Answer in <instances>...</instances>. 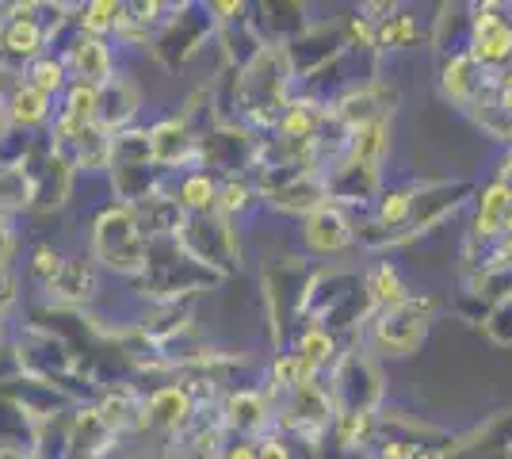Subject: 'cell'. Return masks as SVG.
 I'll return each mask as SVG.
<instances>
[{"label":"cell","instance_id":"cell-27","mask_svg":"<svg viewBox=\"0 0 512 459\" xmlns=\"http://www.w3.org/2000/svg\"><path fill=\"white\" fill-rule=\"evenodd\" d=\"M432 31L421 27V16L409 8H394L386 20L375 23V54H390V50H409L421 39H428Z\"/></svg>","mask_w":512,"mask_h":459},{"label":"cell","instance_id":"cell-39","mask_svg":"<svg viewBox=\"0 0 512 459\" xmlns=\"http://www.w3.org/2000/svg\"><path fill=\"white\" fill-rule=\"evenodd\" d=\"M20 375H23L20 349H16L12 333H4V337H0V391H4V387H12Z\"/></svg>","mask_w":512,"mask_h":459},{"label":"cell","instance_id":"cell-4","mask_svg":"<svg viewBox=\"0 0 512 459\" xmlns=\"http://www.w3.org/2000/svg\"><path fill=\"white\" fill-rule=\"evenodd\" d=\"M337 414H379L386 394L383 368L367 345H348L325 379Z\"/></svg>","mask_w":512,"mask_h":459},{"label":"cell","instance_id":"cell-18","mask_svg":"<svg viewBox=\"0 0 512 459\" xmlns=\"http://www.w3.org/2000/svg\"><path fill=\"white\" fill-rule=\"evenodd\" d=\"M100 264L92 253H65V264L62 272L54 276V284L46 287V303L50 306H62V310H81V306L96 303V295H100Z\"/></svg>","mask_w":512,"mask_h":459},{"label":"cell","instance_id":"cell-31","mask_svg":"<svg viewBox=\"0 0 512 459\" xmlns=\"http://www.w3.org/2000/svg\"><path fill=\"white\" fill-rule=\"evenodd\" d=\"M123 20H127V4H115V0L73 4V31L92 35V39H111V35H119Z\"/></svg>","mask_w":512,"mask_h":459},{"label":"cell","instance_id":"cell-29","mask_svg":"<svg viewBox=\"0 0 512 459\" xmlns=\"http://www.w3.org/2000/svg\"><path fill=\"white\" fill-rule=\"evenodd\" d=\"M39 448V425L16 406V398L0 391V452H35Z\"/></svg>","mask_w":512,"mask_h":459},{"label":"cell","instance_id":"cell-30","mask_svg":"<svg viewBox=\"0 0 512 459\" xmlns=\"http://www.w3.org/2000/svg\"><path fill=\"white\" fill-rule=\"evenodd\" d=\"M363 295L371 299L375 314H379V310H390V306L406 303L413 291H409L406 280H402L398 264H394V261H375L367 272H363Z\"/></svg>","mask_w":512,"mask_h":459},{"label":"cell","instance_id":"cell-1","mask_svg":"<svg viewBox=\"0 0 512 459\" xmlns=\"http://www.w3.org/2000/svg\"><path fill=\"white\" fill-rule=\"evenodd\" d=\"M291 96H295V73L287 50L264 46L237 77V123L253 134H272Z\"/></svg>","mask_w":512,"mask_h":459},{"label":"cell","instance_id":"cell-37","mask_svg":"<svg viewBox=\"0 0 512 459\" xmlns=\"http://www.w3.org/2000/svg\"><path fill=\"white\" fill-rule=\"evenodd\" d=\"M65 264V253L54 245V241H39L31 253H27V276L39 284V291H46V287L54 284V276L62 272Z\"/></svg>","mask_w":512,"mask_h":459},{"label":"cell","instance_id":"cell-13","mask_svg":"<svg viewBox=\"0 0 512 459\" xmlns=\"http://www.w3.org/2000/svg\"><path fill=\"white\" fill-rule=\"evenodd\" d=\"M287 58H291V73H295V85H302L306 77L321 73L325 66H333L344 50V20H314L299 39L283 46Z\"/></svg>","mask_w":512,"mask_h":459},{"label":"cell","instance_id":"cell-28","mask_svg":"<svg viewBox=\"0 0 512 459\" xmlns=\"http://www.w3.org/2000/svg\"><path fill=\"white\" fill-rule=\"evenodd\" d=\"M54 100L50 96H43L39 88H31L27 81H23L16 92H12V100H8V115H12V127L16 131H31L39 134L46 127L50 131V123H54Z\"/></svg>","mask_w":512,"mask_h":459},{"label":"cell","instance_id":"cell-43","mask_svg":"<svg viewBox=\"0 0 512 459\" xmlns=\"http://www.w3.org/2000/svg\"><path fill=\"white\" fill-rule=\"evenodd\" d=\"M16 226H12V219H4L0 215V264H12V253H16Z\"/></svg>","mask_w":512,"mask_h":459},{"label":"cell","instance_id":"cell-17","mask_svg":"<svg viewBox=\"0 0 512 459\" xmlns=\"http://www.w3.org/2000/svg\"><path fill=\"white\" fill-rule=\"evenodd\" d=\"M299 234L310 261H318V257H341L344 249L356 245V219L348 211H341L337 203H325V207L310 211L302 219Z\"/></svg>","mask_w":512,"mask_h":459},{"label":"cell","instance_id":"cell-8","mask_svg":"<svg viewBox=\"0 0 512 459\" xmlns=\"http://www.w3.org/2000/svg\"><path fill=\"white\" fill-rule=\"evenodd\" d=\"M256 150H260V134L249 127H207L199 138V169H207L218 180H237V176H253Z\"/></svg>","mask_w":512,"mask_h":459},{"label":"cell","instance_id":"cell-32","mask_svg":"<svg viewBox=\"0 0 512 459\" xmlns=\"http://www.w3.org/2000/svg\"><path fill=\"white\" fill-rule=\"evenodd\" d=\"M386 153H390V119H375L360 131H352L348 146H344L348 161H360V165H371V169H383Z\"/></svg>","mask_w":512,"mask_h":459},{"label":"cell","instance_id":"cell-15","mask_svg":"<svg viewBox=\"0 0 512 459\" xmlns=\"http://www.w3.org/2000/svg\"><path fill=\"white\" fill-rule=\"evenodd\" d=\"M195 417H199V402L184 383H161V387L146 391V406H142L146 433H161L172 444L180 433H188Z\"/></svg>","mask_w":512,"mask_h":459},{"label":"cell","instance_id":"cell-33","mask_svg":"<svg viewBox=\"0 0 512 459\" xmlns=\"http://www.w3.org/2000/svg\"><path fill=\"white\" fill-rule=\"evenodd\" d=\"M134 165H153V146H150V127H127V131L111 134V169H134Z\"/></svg>","mask_w":512,"mask_h":459},{"label":"cell","instance_id":"cell-41","mask_svg":"<svg viewBox=\"0 0 512 459\" xmlns=\"http://www.w3.org/2000/svg\"><path fill=\"white\" fill-rule=\"evenodd\" d=\"M20 299V276L12 264H0V314H8Z\"/></svg>","mask_w":512,"mask_h":459},{"label":"cell","instance_id":"cell-35","mask_svg":"<svg viewBox=\"0 0 512 459\" xmlns=\"http://www.w3.org/2000/svg\"><path fill=\"white\" fill-rule=\"evenodd\" d=\"M256 203H260V196H256L253 176L222 180V184H218V211H214V215H222V219H230V222H241Z\"/></svg>","mask_w":512,"mask_h":459},{"label":"cell","instance_id":"cell-42","mask_svg":"<svg viewBox=\"0 0 512 459\" xmlns=\"http://www.w3.org/2000/svg\"><path fill=\"white\" fill-rule=\"evenodd\" d=\"M493 104L505 119H512V69L493 73Z\"/></svg>","mask_w":512,"mask_h":459},{"label":"cell","instance_id":"cell-26","mask_svg":"<svg viewBox=\"0 0 512 459\" xmlns=\"http://www.w3.org/2000/svg\"><path fill=\"white\" fill-rule=\"evenodd\" d=\"M218 184L222 180L207 169H188V173L169 176V192L184 215H214L218 211Z\"/></svg>","mask_w":512,"mask_h":459},{"label":"cell","instance_id":"cell-25","mask_svg":"<svg viewBox=\"0 0 512 459\" xmlns=\"http://www.w3.org/2000/svg\"><path fill=\"white\" fill-rule=\"evenodd\" d=\"M440 16H432V35H428V46H436L440 62L444 58H455V54H467L470 50V8L467 4H440L436 8Z\"/></svg>","mask_w":512,"mask_h":459},{"label":"cell","instance_id":"cell-5","mask_svg":"<svg viewBox=\"0 0 512 459\" xmlns=\"http://www.w3.org/2000/svg\"><path fill=\"white\" fill-rule=\"evenodd\" d=\"M432 318H436V299L432 295H409L406 303L379 310L367 322L363 345L371 352H379V356H394V360L413 356V352L425 345Z\"/></svg>","mask_w":512,"mask_h":459},{"label":"cell","instance_id":"cell-3","mask_svg":"<svg viewBox=\"0 0 512 459\" xmlns=\"http://www.w3.org/2000/svg\"><path fill=\"white\" fill-rule=\"evenodd\" d=\"M88 253L104 272L138 280L146 272V253H150V238L142 234L138 215L127 203H104L92 215V230H88Z\"/></svg>","mask_w":512,"mask_h":459},{"label":"cell","instance_id":"cell-49","mask_svg":"<svg viewBox=\"0 0 512 459\" xmlns=\"http://www.w3.org/2000/svg\"><path fill=\"white\" fill-rule=\"evenodd\" d=\"M134 459H146V456H134Z\"/></svg>","mask_w":512,"mask_h":459},{"label":"cell","instance_id":"cell-7","mask_svg":"<svg viewBox=\"0 0 512 459\" xmlns=\"http://www.w3.org/2000/svg\"><path fill=\"white\" fill-rule=\"evenodd\" d=\"M180 249L199 261L203 268L218 272L222 280L234 276L241 268V238H237V222L222 219V215H184L180 226Z\"/></svg>","mask_w":512,"mask_h":459},{"label":"cell","instance_id":"cell-12","mask_svg":"<svg viewBox=\"0 0 512 459\" xmlns=\"http://www.w3.org/2000/svg\"><path fill=\"white\" fill-rule=\"evenodd\" d=\"M58 58L65 62L69 81H77V85L100 88L111 77H119V54H115L111 39H92L81 31H69L58 43Z\"/></svg>","mask_w":512,"mask_h":459},{"label":"cell","instance_id":"cell-24","mask_svg":"<svg viewBox=\"0 0 512 459\" xmlns=\"http://www.w3.org/2000/svg\"><path fill=\"white\" fill-rule=\"evenodd\" d=\"M264 207H272V211H283V215H310V211H318L329 203V192H325V173H302L299 180H291V184H283L276 192H268V196L260 199Z\"/></svg>","mask_w":512,"mask_h":459},{"label":"cell","instance_id":"cell-45","mask_svg":"<svg viewBox=\"0 0 512 459\" xmlns=\"http://www.w3.org/2000/svg\"><path fill=\"white\" fill-rule=\"evenodd\" d=\"M8 131H12V115H8V104L0 100V138H4Z\"/></svg>","mask_w":512,"mask_h":459},{"label":"cell","instance_id":"cell-36","mask_svg":"<svg viewBox=\"0 0 512 459\" xmlns=\"http://www.w3.org/2000/svg\"><path fill=\"white\" fill-rule=\"evenodd\" d=\"M31 203H35V192H31L27 169H4L0 173V215L4 219L23 215V211H31Z\"/></svg>","mask_w":512,"mask_h":459},{"label":"cell","instance_id":"cell-22","mask_svg":"<svg viewBox=\"0 0 512 459\" xmlns=\"http://www.w3.org/2000/svg\"><path fill=\"white\" fill-rule=\"evenodd\" d=\"M287 352L299 360L302 383H314V379H325V375L333 372V364L344 352V345L325 326H302Z\"/></svg>","mask_w":512,"mask_h":459},{"label":"cell","instance_id":"cell-46","mask_svg":"<svg viewBox=\"0 0 512 459\" xmlns=\"http://www.w3.org/2000/svg\"><path fill=\"white\" fill-rule=\"evenodd\" d=\"M501 146L512 153V119H509V127H505V134H501Z\"/></svg>","mask_w":512,"mask_h":459},{"label":"cell","instance_id":"cell-10","mask_svg":"<svg viewBox=\"0 0 512 459\" xmlns=\"http://www.w3.org/2000/svg\"><path fill=\"white\" fill-rule=\"evenodd\" d=\"M218 417L230 440H260L276 433V402L264 394V387L226 391L218 402Z\"/></svg>","mask_w":512,"mask_h":459},{"label":"cell","instance_id":"cell-11","mask_svg":"<svg viewBox=\"0 0 512 459\" xmlns=\"http://www.w3.org/2000/svg\"><path fill=\"white\" fill-rule=\"evenodd\" d=\"M474 188H478V184H470V180H417L413 219H409V241L440 230L467 199H474Z\"/></svg>","mask_w":512,"mask_h":459},{"label":"cell","instance_id":"cell-38","mask_svg":"<svg viewBox=\"0 0 512 459\" xmlns=\"http://www.w3.org/2000/svg\"><path fill=\"white\" fill-rule=\"evenodd\" d=\"M482 329H486V337H490L493 345H505V349H509L512 345V295L493 306L490 314H486V322H482Z\"/></svg>","mask_w":512,"mask_h":459},{"label":"cell","instance_id":"cell-9","mask_svg":"<svg viewBox=\"0 0 512 459\" xmlns=\"http://www.w3.org/2000/svg\"><path fill=\"white\" fill-rule=\"evenodd\" d=\"M470 8V58L486 73L512 69V8L509 4H467Z\"/></svg>","mask_w":512,"mask_h":459},{"label":"cell","instance_id":"cell-19","mask_svg":"<svg viewBox=\"0 0 512 459\" xmlns=\"http://www.w3.org/2000/svg\"><path fill=\"white\" fill-rule=\"evenodd\" d=\"M325 192H329V203H337L341 211H352V207L367 211V207H375V199L383 192V169L341 157L325 173Z\"/></svg>","mask_w":512,"mask_h":459},{"label":"cell","instance_id":"cell-16","mask_svg":"<svg viewBox=\"0 0 512 459\" xmlns=\"http://www.w3.org/2000/svg\"><path fill=\"white\" fill-rule=\"evenodd\" d=\"M199 138L184 115H165L150 127V146H153V165L161 173H188L199 169Z\"/></svg>","mask_w":512,"mask_h":459},{"label":"cell","instance_id":"cell-44","mask_svg":"<svg viewBox=\"0 0 512 459\" xmlns=\"http://www.w3.org/2000/svg\"><path fill=\"white\" fill-rule=\"evenodd\" d=\"M218 459H260V452H256V440H226Z\"/></svg>","mask_w":512,"mask_h":459},{"label":"cell","instance_id":"cell-21","mask_svg":"<svg viewBox=\"0 0 512 459\" xmlns=\"http://www.w3.org/2000/svg\"><path fill=\"white\" fill-rule=\"evenodd\" d=\"M138 111H142V88L134 85L127 73L96 88V127L100 131L119 134L127 127H138Z\"/></svg>","mask_w":512,"mask_h":459},{"label":"cell","instance_id":"cell-20","mask_svg":"<svg viewBox=\"0 0 512 459\" xmlns=\"http://www.w3.org/2000/svg\"><path fill=\"white\" fill-rule=\"evenodd\" d=\"M509 211H512V192L497 180V176L486 180L482 188H474V222H470V230H467L470 245H478V249L490 253L493 241L505 234Z\"/></svg>","mask_w":512,"mask_h":459},{"label":"cell","instance_id":"cell-2","mask_svg":"<svg viewBox=\"0 0 512 459\" xmlns=\"http://www.w3.org/2000/svg\"><path fill=\"white\" fill-rule=\"evenodd\" d=\"M314 268L306 253H279V257H264L260 268V287H264V310H268V337H272V352H287L295 333L302 329V314H306V295H310V280Z\"/></svg>","mask_w":512,"mask_h":459},{"label":"cell","instance_id":"cell-48","mask_svg":"<svg viewBox=\"0 0 512 459\" xmlns=\"http://www.w3.org/2000/svg\"><path fill=\"white\" fill-rule=\"evenodd\" d=\"M4 333H8V329H4V314H0V337H4Z\"/></svg>","mask_w":512,"mask_h":459},{"label":"cell","instance_id":"cell-23","mask_svg":"<svg viewBox=\"0 0 512 459\" xmlns=\"http://www.w3.org/2000/svg\"><path fill=\"white\" fill-rule=\"evenodd\" d=\"M490 77L493 73H486V69L478 66V62L470 58V50L440 62V92L448 96L455 108H463V111H470L478 104V96L490 88Z\"/></svg>","mask_w":512,"mask_h":459},{"label":"cell","instance_id":"cell-47","mask_svg":"<svg viewBox=\"0 0 512 459\" xmlns=\"http://www.w3.org/2000/svg\"><path fill=\"white\" fill-rule=\"evenodd\" d=\"M501 238H512V211H509V219H505V234Z\"/></svg>","mask_w":512,"mask_h":459},{"label":"cell","instance_id":"cell-34","mask_svg":"<svg viewBox=\"0 0 512 459\" xmlns=\"http://www.w3.org/2000/svg\"><path fill=\"white\" fill-rule=\"evenodd\" d=\"M23 81H27L31 88H39V92L50 96V100H62L65 88L73 85L69 73H65V62L58 58V54H43V58H35L31 66H23Z\"/></svg>","mask_w":512,"mask_h":459},{"label":"cell","instance_id":"cell-14","mask_svg":"<svg viewBox=\"0 0 512 459\" xmlns=\"http://www.w3.org/2000/svg\"><path fill=\"white\" fill-rule=\"evenodd\" d=\"M398 104V88L390 77H371V81H360L356 88L341 92L329 108H333V119L341 123L344 131H360L375 119H390V111Z\"/></svg>","mask_w":512,"mask_h":459},{"label":"cell","instance_id":"cell-40","mask_svg":"<svg viewBox=\"0 0 512 459\" xmlns=\"http://www.w3.org/2000/svg\"><path fill=\"white\" fill-rule=\"evenodd\" d=\"M256 452H260V459H299V448L283 437V433H268V437H260L256 440Z\"/></svg>","mask_w":512,"mask_h":459},{"label":"cell","instance_id":"cell-6","mask_svg":"<svg viewBox=\"0 0 512 459\" xmlns=\"http://www.w3.org/2000/svg\"><path fill=\"white\" fill-rule=\"evenodd\" d=\"M214 35H218V20L211 16V4H172L169 20L153 35L150 54L165 69H180L188 66Z\"/></svg>","mask_w":512,"mask_h":459}]
</instances>
